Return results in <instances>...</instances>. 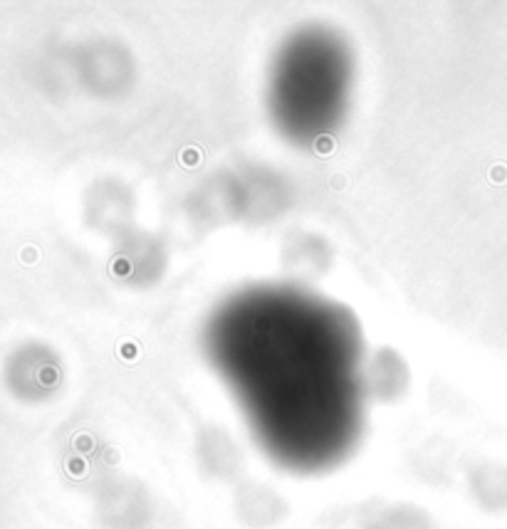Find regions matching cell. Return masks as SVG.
Returning a JSON list of instances; mask_svg holds the SVG:
<instances>
[{
    "label": "cell",
    "mask_w": 507,
    "mask_h": 529,
    "mask_svg": "<svg viewBox=\"0 0 507 529\" xmlns=\"http://www.w3.org/2000/svg\"><path fill=\"white\" fill-rule=\"evenodd\" d=\"M196 465L208 480L235 482L245 470V453L223 425H208L196 438Z\"/></svg>",
    "instance_id": "3"
},
{
    "label": "cell",
    "mask_w": 507,
    "mask_h": 529,
    "mask_svg": "<svg viewBox=\"0 0 507 529\" xmlns=\"http://www.w3.org/2000/svg\"><path fill=\"white\" fill-rule=\"evenodd\" d=\"M119 272L121 275H132L134 282H153L159 277V272L164 270V260H161V247L153 238H136L132 247L119 252Z\"/></svg>",
    "instance_id": "6"
},
{
    "label": "cell",
    "mask_w": 507,
    "mask_h": 529,
    "mask_svg": "<svg viewBox=\"0 0 507 529\" xmlns=\"http://www.w3.org/2000/svg\"><path fill=\"white\" fill-rule=\"evenodd\" d=\"M408 388V366L394 349H381L369 369V391L378 401H396Z\"/></svg>",
    "instance_id": "5"
},
{
    "label": "cell",
    "mask_w": 507,
    "mask_h": 529,
    "mask_svg": "<svg viewBox=\"0 0 507 529\" xmlns=\"http://www.w3.org/2000/svg\"><path fill=\"white\" fill-rule=\"evenodd\" d=\"M99 517L107 529H146L153 517V500L136 480L119 477L102 494Z\"/></svg>",
    "instance_id": "2"
},
{
    "label": "cell",
    "mask_w": 507,
    "mask_h": 529,
    "mask_svg": "<svg viewBox=\"0 0 507 529\" xmlns=\"http://www.w3.org/2000/svg\"><path fill=\"white\" fill-rule=\"evenodd\" d=\"M349 52L329 32H304L277 57L270 107L282 134L292 141H317L337 129L352 79Z\"/></svg>",
    "instance_id": "1"
},
{
    "label": "cell",
    "mask_w": 507,
    "mask_h": 529,
    "mask_svg": "<svg viewBox=\"0 0 507 529\" xmlns=\"http://www.w3.org/2000/svg\"><path fill=\"white\" fill-rule=\"evenodd\" d=\"M233 514L245 529H275L290 514V505L280 492L258 480H245L235 487Z\"/></svg>",
    "instance_id": "4"
},
{
    "label": "cell",
    "mask_w": 507,
    "mask_h": 529,
    "mask_svg": "<svg viewBox=\"0 0 507 529\" xmlns=\"http://www.w3.org/2000/svg\"><path fill=\"white\" fill-rule=\"evenodd\" d=\"M364 529H438V524L423 507L398 502L371 514Z\"/></svg>",
    "instance_id": "7"
}]
</instances>
